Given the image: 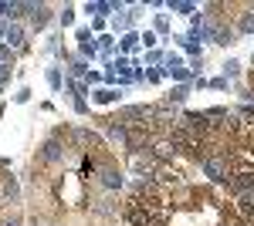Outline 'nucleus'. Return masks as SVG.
Here are the masks:
<instances>
[{
    "label": "nucleus",
    "instance_id": "f257e3e1",
    "mask_svg": "<svg viewBox=\"0 0 254 226\" xmlns=\"http://www.w3.org/2000/svg\"><path fill=\"white\" fill-rule=\"evenodd\" d=\"M85 182H88V179H85L78 169L55 176V179H51V196H55V203H61V206L68 203V206H75V209L88 206V186H85Z\"/></svg>",
    "mask_w": 254,
    "mask_h": 226
},
{
    "label": "nucleus",
    "instance_id": "f03ea898",
    "mask_svg": "<svg viewBox=\"0 0 254 226\" xmlns=\"http://www.w3.org/2000/svg\"><path fill=\"white\" fill-rule=\"evenodd\" d=\"M68 142H61V138H55V135H48L44 142H41L38 155H34V166L38 169H51V166H64V159H68Z\"/></svg>",
    "mask_w": 254,
    "mask_h": 226
},
{
    "label": "nucleus",
    "instance_id": "7ed1b4c3",
    "mask_svg": "<svg viewBox=\"0 0 254 226\" xmlns=\"http://www.w3.org/2000/svg\"><path fill=\"white\" fill-rule=\"evenodd\" d=\"M200 169H203V176H207L214 186H227V182H231V176H234V162H231L227 155L210 152V155L200 162Z\"/></svg>",
    "mask_w": 254,
    "mask_h": 226
},
{
    "label": "nucleus",
    "instance_id": "20e7f679",
    "mask_svg": "<svg viewBox=\"0 0 254 226\" xmlns=\"http://www.w3.org/2000/svg\"><path fill=\"white\" fill-rule=\"evenodd\" d=\"M98 186L105 189V192H122V189H126V172H122V166H119L112 155H109V159L102 162V169H98Z\"/></svg>",
    "mask_w": 254,
    "mask_h": 226
},
{
    "label": "nucleus",
    "instance_id": "39448f33",
    "mask_svg": "<svg viewBox=\"0 0 254 226\" xmlns=\"http://www.w3.org/2000/svg\"><path fill=\"white\" fill-rule=\"evenodd\" d=\"M210 41L220 47L237 44V27H231V20H210Z\"/></svg>",
    "mask_w": 254,
    "mask_h": 226
},
{
    "label": "nucleus",
    "instance_id": "423d86ee",
    "mask_svg": "<svg viewBox=\"0 0 254 226\" xmlns=\"http://www.w3.org/2000/svg\"><path fill=\"white\" fill-rule=\"evenodd\" d=\"M24 38H27V34H24V27H20V24H10V27H7V47H10L14 54H27V51H31Z\"/></svg>",
    "mask_w": 254,
    "mask_h": 226
},
{
    "label": "nucleus",
    "instance_id": "0eeeda50",
    "mask_svg": "<svg viewBox=\"0 0 254 226\" xmlns=\"http://www.w3.org/2000/svg\"><path fill=\"white\" fill-rule=\"evenodd\" d=\"M58 54L68 61V78H75V81H78V78H88V61H85V57H71L68 51H58Z\"/></svg>",
    "mask_w": 254,
    "mask_h": 226
},
{
    "label": "nucleus",
    "instance_id": "6e6552de",
    "mask_svg": "<svg viewBox=\"0 0 254 226\" xmlns=\"http://www.w3.org/2000/svg\"><path fill=\"white\" fill-rule=\"evenodd\" d=\"M237 34H254V3H244L237 14Z\"/></svg>",
    "mask_w": 254,
    "mask_h": 226
},
{
    "label": "nucleus",
    "instance_id": "1a4fd4ad",
    "mask_svg": "<svg viewBox=\"0 0 254 226\" xmlns=\"http://www.w3.org/2000/svg\"><path fill=\"white\" fill-rule=\"evenodd\" d=\"M51 24V7L48 3H34V14H31V27L34 31H44Z\"/></svg>",
    "mask_w": 254,
    "mask_h": 226
},
{
    "label": "nucleus",
    "instance_id": "9d476101",
    "mask_svg": "<svg viewBox=\"0 0 254 226\" xmlns=\"http://www.w3.org/2000/svg\"><path fill=\"white\" fill-rule=\"evenodd\" d=\"M187 98H190V85H176L173 91L166 94V105H173V108H180V105H183Z\"/></svg>",
    "mask_w": 254,
    "mask_h": 226
},
{
    "label": "nucleus",
    "instance_id": "9b49d317",
    "mask_svg": "<svg viewBox=\"0 0 254 226\" xmlns=\"http://www.w3.org/2000/svg\"><path fill=\"white\" fill-rule=\"evenodd\" d=\"M166 7L173 14H183V17H193L196 14V3H190V0H166Z\"/></svg>",
    "mask_w": 254,
    "mask_h": 226
},
{
    "label": "nucleus",
    "instance_id": "f8f14e48",
    "mask_svg": "<svg viewBox=\"0 0 254 226\" xmlns=\"http://www.w3.org/2000/svg\"><path fill=\"white\" fill-rule=\"evenodd\" d=\"M64 88L75 94V101H88L85 94H88V85L85 81H75V78H64Z\"/></svg>",
    "mask_w": 254,
    "mask_h": 226
},
{
    "label": "nucleus",
    "instance_id": "ddd939ff",
    "mask_svg": "<svg viewBox=\"0 0 254 226\" xmlns=\"http://www.w3.org/2000/svg\"><path fill=\"white\" fill-rule=\"evenodd\" d=\"M136 47H139V34H132V31H129V34H122V44H119V51H122V54H126V57L136 54Z\"/></svg>",
    "mask_w": 254,
    "mask_h": 226
},
{
    "label": "nucleus",
    "instance_id": "4468645a",
    "mask_svg": "<svg viewBox=\"0 0 254 226\" xmlns=\"http://www.w3.org/2000/svg\"><path fill=\"white\" fill-rule=\"evenodd\" d=\"M92 98L98 105H112V101H119V91L116 88H98V91H92Z\"/></svg>",
    "mask_w": 254,
    "mask_h": 226
},
{
    "label": "nucleus",
    "instance_id": "2eb2a0df",
    "mask_svg": "<svg viewBox=\"0 0 254 226\" xmlns=\"http://www.w3.org/2000/svg\"><path fill=\"white\" fill-rule=\"evenodd\" d=\"M173 41H176V44H180V47H183L190 57H203V51H200V41H190V38H173Z\"/></svg>",
    "mask_w": 254,
    "mask_h": 226
},
{
    "label": "nucleus",
    "instance_id": "dca6fc26",
    "mask_svg": "<svg viewBox=\"0 0 254 226\" xmlns=\"http://www.w3.org/2000/svg\"><path fill=\"white\" fill-rule=\"evenodd\" d=\"M153 31H156L159 38H166V34H170V17H166V14H156V20H153Z\"/></svg>",
    "mask_w": 254,
    "mask_h": 226
},
{
    "label": "nucleus",
    "instance_id": "f3484780",
    "mask_svg": "<svg viewBox=\"0 0 254 226\" xmlns=\"http://www.w3.org/2000/svg\"><path fill=\"white\" fill-rule=\"evenodd\" d=\"M224 78H227V81H237V78H241V61H227V64H224Z\"/></svg>",
    "mask_w": 254,
    "mask_h": 226
},
{
    "label": "nucleus",
    "instance_id": "a211bd4d",
    "mask_svg": "<svg viewBox=\"0 0 254 226\" xmlns=\"http://www.w3.org/2000/svg\"><path fill=\"white\" fill-rule=\"evenodd\" d=\"M48 85H51V88H55V91H61V85H64V78H61V71L58 68H48Z\"/></svg>",
    "mask_w": 254,
    "mask_h": 226
},
{
    "label": "nucleus",
    "instance_id": "6ab92c4d",
    "mask_svg": "<svg viewBox=\"0 0 254 226\" xmlns=\"http://www.w3.org/2000/svg\"><path fill=\"white\" fill-rule=\"evenodd\" d=\"M58 20H61V27H71V24H75V7H64L58 14Z\"/></svg>",
    "mask_w": 254,
    "mask_h": 226
},
{
    "label": "nucleus",
    "instance_id": "aec40b11",
    "mask_svg": "<svg viewBox=\"0 0 254 226\" xmlns=\"http://www.w3.org/2000/svg\"><path fill=\"white\" fill-rule=\"evenodd\" d=\"M139 44H142V47H156V44H159L156 31H146V34H139Z\"/></svg>",
    "mask_w": 254,
    "mask_h": 226
},
{
    "label": "nucleus",
    "instance_id": "412c9836",
    "mask_svg": "<svg viewBox=\"0 0 254 226\" xmlns=\"http://www.w3.org/2000/svg\"><path fill=\"white\" fill-rule=\"evenodd\" d=\"M163 75H166V68H149V71H146V81L156 85V81H163Z\"/></svg>",
    "mask_w": 254,
    "mask_h": 226
},
{
    "label": "nucleus",
    "instance_id": "4be33fe9",
    "mask_svg": "<svg viewBox=\"0 0 254 226\" xmlns=\"http://www.w3.org/2000/svg\"><path fill=\"white\" fill-rule=\"evenodd\" d=\"M0 226H20V209H14V213H7V216L0 220Z\"/></svg>",
    "mask_w": 254,
    "mask_h": 226
},
{
    "label": "nucleus",
    "instance_id": "5701e85b",
    "mask_svg": "<svg viewBox=\"0 0 254 226\" xmlns=\"http://www.w3.org/2000/svg\"><path fill=\"white\" fill-rule=\"evenodd\" d=\"M0 64H14V51L7 44H0Z\"/></svg>",
    "mask_w": 254,
    "mask_h": 226
},
{
    "label": "nucleus",
    "instance_id": "b1692460",
    "mask_svg": "<svg viewBox=\"0 0 254 226\" xmlns=\"http://www.w3.org/2000/svg\"><path fill=\"white\" fill-rule=\"evenodd\" d=\"M98 47H102V54L109 57V54H112V38H109V34H102V38H98Z\"/></svg>",
    "mask_w": 254,
    "mask_h": 226
},
{
    "label": "nucleus",
    "instance_id": "393cba45",
    "mask_svg": "<svg viewBox=\"0 0 254 226\" xmlns=\"http://www.w3.org/2000/svg\"><path fill=\"white\" fill-rule=\"evenodd\" d=\"M78 51H81V57H92V54H95V41H85V44H78Z\"/></svg>",
    "mask_w": 254,
    "mask_h": 226
},
{
    "label": "nucleus",
    "instance_id": "a878e982",
    "mask_svg": "<svg viewBox=\"0 0 254 226\" xmlns=\"http://www.w3.org/2000/svg\"><path fill=\"white\" fill-rule=\"evenodd\" d=\"M14 101H17V105H27V101H31V88H20V91L14 94Z\"/></svg>",
    "mask_w": 254,
    "mask_h": 226
},
{
    "label": "nucleus",
    "instance_id": "bb28decb",
    "mask_svg": "<svg viewBox=\"0 0 254 226\" xmlns=\"http://www.w3.org/2000/svg\"><path fill=\"white\" fill-rule=\"evenodd\" d=\"M10 10H14V3H10V0H0V20L3 17L10 20Z\"/></svg>",
    "mask_w": 254,
    "mask_h": 226
},
{
    "label": "nucleus",
    "instance_id": "cd10ccee",
    "mask_svg": "<svg viewBox=\"0 0 254 226\" xmlns=\"http://www.w3.org/2000/svg\"><path fill=\"white\" fill-rule=\"evenodd\" d=\"M10 81V64H0V88Z\"/></svg>",
    "mask_w": 254,
    "mask_h": 226
},
{
    "label": "nucleus",
    "instance_id": "c85d7f7f",
    "mask_svg": "<svg viewBox=\"0 0 254 226\" xmlns=\"http://www.w3.org/2000/svg\"><path fill=\"white\" fill-rule=\"evenodd\" d=\"M210 88H214V91H224V88H227V78H224V75L214 78V81H210Z\"/></svg>",
    "mask_w": 254,
    "mask_h": 226
},
{
    "label": "nucleus",
    "instance_id": "c756f323",
    "mask_svg": "<svg viewBox=\"0 0 254 226\" xmlns=\"http://www.w3.org/2000/svg\"><path fill=\"white\" fill-rule=\"evenodd\" d=\"M105 75H98V71H88V78H85V85H98Z\"/></svg>",
    "mask_w": 254,
    "mask_h": 226
},
{
    "label": "nucleus",
    "instance_id": "7c9ffc66",
    "mask_svg": "<svg viewBox=\"0 0 254 226\" xmlns=\"http://www.w3.org/2000/svg\"><path fill=\"white\" fill-rule=\"evenodd\" d=\"M75 112H78V115H88V101H75Z\"/></svg>",
    "mask_w": 254,
    "mask_h": 226
},
{
    "label": "nucleus",
    "instance_id": "2f4dec72",
    "mask_svg": "<svg viewBox=\"0 0 254 226\" xmlns=\"http://www.w3.org/2000/svg\"><path fill=\"white\" fill-rule=\"evenodd\" d=\"M0 38H7V24L3 20H0Z\"/></svg>",
    "mask_w": 254,
    "mask_h": 226
},
{
    "label": "nucleus",
    "instance_id": "473e14b6",
    "mask_svg": "<svg viewBox=\"0 0 254 226\" xmlns=\"http://www.w3.org/2000/svg\"><path fill=\"white\" fill-rule=\"evenodd\" d=\"M0 203H3V199H0Z\"/></svg>",
    "mask_w": 254,
    "mask_h": 226
}]
</instances>
